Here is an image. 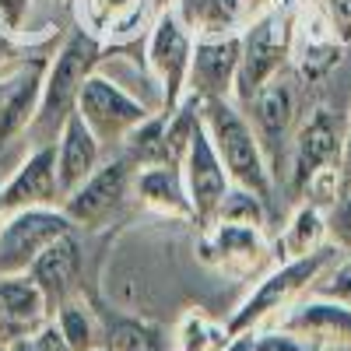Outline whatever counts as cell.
Segmentation results:
<instances>
[{"label":"cell","mask_w":351,"mask_h":351,"mask_svg":"<svg viewBox=\"0 0 351 351\" xmlns=\"http://www.w3.org/2000/svg\"><path fill=\"white\" fill-rule=\"evenodd\" d=\"M102 60V39L84 32V28H74L67 36V43L56 49L53 64L46 67V81H43V99L39 109L28 123V141L32 148H46V144H56L67 116L77 109V92L81 84L95 74Z\"/></svg>","instance_id":"obj_1"},{"label":"cell","mask_w":351,"mask_h":351,"mask_svg":"<svg viewBox=\"0 0 351 351\" xmlns=\"http://www.w3.org/2000/svg\"><path fill=\"white\" fill-rule=\"evenodd\" d=\"M200 123L208 130L228 180L267 204L271 169H267V158H263V148H260L253 127L246 123V116L228 99H215V102H200Z\"/></svg>","instance_id":"obj_2"},{"label":"cell","mask_w":351,"mask_h":351,"mask_svg":"<svg viewBox=\"0 0 351 351\" xmlns=\"http://www.w3.org/2000/svg\"><path fill=\"white\" fill-rule=\"evenodd\" d=\"M74 225L60 208H25L8 211L0 225V278L28 274L36 256L53 243L67 236Z\"/></svg>","instance_id":"obj_3"},{"label":"cell","mask_w":351,"mask_h":351,"mask_svg":"<svg viewBox=\"0 0 351 351\" xmlns=\"http://www.w3.org/2000/svg\"><path fill=\"white\" fill-rule=\"evenodd\" d=\"M190 53H193V36L180 25L169 8L158 11L148 39V67L158 77V106L165 116L180 109L186 99V74H190Z\"/></svg>","instance_id":"obj_4"},{"label":"cell","mask_w":351,"mask_h":351,"mask_svg":"<svg viewBox=\"0 0 351 351\" xmlns=\"http://www.w3.org/2000/svg\"><path fill=\"white\" fill-rule=\"evenodd\" d=\"M327 260H330L327 250H316V253H309V256H302V260H288V263H281L278 271H271L267 278H263V281L250 291V299H246L236 313H232L228 334H232V337L250 334L263 316H271V313L281 309L291 295H299L306 285H313L316 274L327 267Z\"/></svg>","instance_id":"obj_5"},{"label":"cell","mask_w":351,"mask_h":351,"mask_svg":"<svg viewBox=\"0 0 351 351\" xmlns=\"http://www.w3.org/2000/svg\"><path fill=\"white\" fill-rule=\"evenodd\" d=\"M239 39L243 53L236 71V92L243 102H250L256 88L285 67V56L291 53V28L281 14H256Z\"/></svg>","instance_id":"obj_6"},{"label":"cell","mask_w":351,"mask_h":351,"mask_svg":"<svg viewBox=\"0 0 351 351\" xmlns=\"http://www.w3.org/2000/svg\"><path fill=\"white\" fill-rule=\"evenodd\" d=\"M77 116L88 123V130H92L102 141H127L130 130H137L144 120H148V106L137 102L134 95H127L116 81L102 77V74H92L81 92H77Z\"/></svg>","instance_id":"obj_7"},{"label":"cell","mask_w":351,"mask_h":351,"mask_svg":"<svg viewBox=\"0 0 351 351\" xmlns=\"http://www.w3.org/2000/svg\"><path fill=\"white\" fill-rule=\"evenodd\" d=\"M183 183H186V197H190V208H193V218L200 228H208L221 208L225 193L232 190V180L215 152V144L204 130V123L193 130L190 137V148H186V158H183Z\"/></svg>","instance_id":"obj_8"},{"label":"cell","mask_w":351,"mask_h":351,"mask_svg":"<svg viewBox=\"0 0 351 351\" xmlns=\"http://www.w3.org/2000/svg\"><path fill=\"white\" fill-rule=\"evenodd\" d=\"M130 176H134V162H130L127 155L99 165L74 193L64 197L60 211L71 218V225H81V228L102 225V221L123 204L127 186H130Z\"/></svg>","instance_id":"obj_9"},{"label":"cell","mask_w":351,"mask_h":351,"mask_svg":"<svg viewBox=\"0 0 351 351\" xmlns=\"http://www.w3.org/2000/svg\"><path fill=\"white\" fill-rule=\"evenodd\" d=\"M239 53H243V39L236 32H232V36H218V39H193L190 74H186V95H193L200 102L228 99L232 88H236Z\"/></svg>","instance_id":"obj_10"},{"label":"cell","mask_w":351,"mask_h":351,"mask_svg":"<svg viewBox=\"0 0 351 351\" xmlns=\"http://www.w3.org/2000/svg\"><path fill=\"white\" fill-rule=\"evenodd\" d=\"M341 148H344L341 116L324 109V106H316L306 116V123L299 127V134H295V152H291V186L302 193L306 183L319 169L337 165Z\"/></svg>","instance_id":"obj_11"},{"label":"cell","mask_w":351,"mask_h":351,"mask_svg":"<svg viewBox=\"0 0 351 351\" xmlns=\"http://www.w3.org/2000/svg\"><path fill=\"white\" fill-rule=\"evenodd\" d=\"M46 60H21L11 74H0V148L28 130L32 116L43 99V81H46Z\"/></svg>","instance_id":"obj_12"},{"label":"cell","mask_w":351,"mask_h":351,"mask_svg":"<svg viewBox=\"0 0 351 351\" xmlns=\"http://www.w3.org/2000/svg\"><path fill=\"white\" fill-rule=\"evenodd\" d=\"M267 253L263 228L246 221H211L200 236V256L215 263L228 274H246L253 271L260 256Z\"/></svg>","instance_id":"obj_13"},{"label":"cell","mask_w":351,"mask_h":351,"mask_svg":"<svg viewBox=\"0 0 351 351\" xmlns=\"http://www.w3.org/2000/svg\"><path fill=\"white\" fill-rule=\"evenodd\" d=\"M4 197V211H25V208H56L64 204L60 183H56V144L36 148L18 172L0 186Z\"/></svg>","instance_id":"obj_14"},{"label":"cell","mask_w":351,"mask_h":351,"mask_svg":"<svg viewBox=\"0 0 351 351\" xmlns=\"http://www.w3.org/2000/svg\"><path fill=\"white\" fill-rule=\"evenodd\" d=\"M246 106L253 112V134L260 141V148H267V155L278 158L281 155V141H285L291 120H295V109H299L295 81L278 71L271 81H263L256 88Z\"/></svg>","instance_id":"obj_15"},{"label":"cell","mask_w":351,"mask_h":351,"mask_svg":"<svg viewBox=\"0 0 351 351\" xmlns=\"http://www.w3.org/2000/svg\"><path fill=\"white\" fill-rule=\"evenodd\" d=\"M77 274H81V246H77V239L71 236V232L60 236V239H53L36 256L32 267H28V278L39 285L49 313L60 302L77 295Z\"/></svg>","instance_id":"obj_16"},{"label":"cell","mask_w":351,"mask_h":351,"mask_svg":"<svg viewBox=\"0 0 351 351\" xmlns=\"http://www.w3.org/2000/svg\"><path fill=\"white\" fill-rule=\"evenodd\" d=\"M49 306L43 299L39 285L28 274L0 278V337L21 341L36 334L43 324H49Z\"/></svg>","instance_id":"obj_17"},{"label":"cell","mask_w":351,"mask_h":351,"mask_svg":"<svg viewBox=\"0 0 351 351\" xmlns=\"http://www.w3.org/2000/svg\"><path fill=\"white\" fill-rule=\"evenodd\" d=\"M99 152L102 144L99 137L88 130V123L77 116V109L67 116V123L56 137V183H60V193H74L88 176L99 169Z\"/></svg>","instance_id":"obj_18"},{"label":"cell","mask_w":351,"mask_h":351,"mask_svg":"<svg viewBox=\"0 0 351 351\" xmlns=\"http://www.w3.org/2000/svg\"><path fill=\"white\" fill-rule=\"evenodd\" d=\"M169 11L180 18V25L193 39L232 36L243 21H250L246 0H172Z\"/></svg>","instance_id":"obj_19"},{"label":"cell","mask_w":351,"mask_h":351,"mask_svg":"<svg viewBox=\"0 0 351 351\" xmlns=\"http://www.w3.org/2000/svg\"><path fill=\"white\" fill-rule=\"evenodd\" d=\"M285 334H313L327 341H351V306L337 299H313L285 316Z\"/></svg>","instance_id":"obj_20"},{"label":"cell","mask_w":351,"mask_h":351,"mask_svg":"<svg viewBox=\"0 0 351 351\" xmlns=\"http://www.w3.org/2000/svg\"><path fill=\"white\" fill-rule=\"evenodd\" d=\"M137 193L155 211L193 218L186 183H183V169H176V165H144L137 172Z\"/></svg>","instance_id":"obj_21"},{"label":"cell","mask_w":351,"mask_h":351,"mask_svg":"<svg viewBox=\"0 0 351 351\" xmlns=\"http://www.w3.org/2000/svg\"><path fill=\"white\" fill-rule=\"evenodd\" d=\"M324 236H327V221L324 215H319L313 204H306V208L295 211V218H291L281 232L278 239V256H288V260H302L316 250H324Z\"/></svg>","instance_id":"obj_22"},{"label":"cell","mask_w":351,"mask_h":351,"mask_svg":"<svg viewBox=\"0 0 351 351\" xmlns=\"http://www.w3.org/2000/svg\"><path fill=\"white\" fill-rule=\"evenodd\" d=\"M232 341L228 327L215 324L204 313H186L180 330H176V351H225Z\"/></svg>","instance_id":"obj_23"},{"label":"cell","mask_w":351,"mask_h":351,"mask_svg":"<svg viewBox=\"0 0 351 351\" xmlns=\"http://www.w3.org/2000/svg\"><path fill=\"white\" fill-rule=\"evenodd\" d=\"M56 313V330L64 334V341L71 344V351H95V324H92V313H88V306L74 295L67 302H60L53 309Z\"/></svg>","instance_id":"obj_24"},{"label":"cell","mask_w":351,"mask_h":351,"mask_svg":"<svg viewBox=\"0 0 351 351\" xmlns=\"http://www.w3.org/2000/svg\"><path fill=\"white\" fill-rule=\"evenodd\" d=\"M102 348L106 351H162L158 334L148 324H137V319H123V316H109L106 330H102Z\"/></svg>","instance_id":"obj_25"},{"label":"cell","mask_w":351,"mask_h":351,"mask_svg":"<svg viewBox=\"0 0 351 351\" xmlns=\"http://www.w3.org/2000/svg\"><path fill=\"white\" fill-rule=\"evenodd\" d=\"M141 4L144 0H81V28L102 39Z\"/></svg>","instance_id":"obj_26"},{"label":"cell","mask_w":351,"mask_h":351,"mask_svg":"<svg viewBox=\"0 0 351 351\" xmlns=\"http://www.w3.org/2000/svg\"><path fill=\"white\" fill-rule=\"evenodd\" d=\"M215 221H246V225H260L263 228V200L243 186H232L221 200V208L215 215Z\"/></svg>","instance_id":"obj_27"},{"label":"cell","mask_w":351,"mask_h":351,"mask_svg":"<svg viewBox=\"0 0 351 351\" xmlns=\"http://www.w3.org/2000/svg\"><path fill=\"white\" fill-rule=\"evenodd\" d=\"M327 228H330V236H334V243H337V246L351 250V190L337 197L334 211H330V225H327Z\"/></svg>","instance_id":"obj_28"},{"label":"cell","mask_w":351,"mask_h":351,"mask_svg":"<svg viewBox=\"0 0 351 351\" xmlns=\"http://www.w3.org/2000/svg\"><path fill=\"white\" fill-rule=\"evenodd\" d=\"M28 8H32V0H0V32L18 36L25 28Z\"/></svg>","instance_id":"obj_29"},{"label":"cell","mask_w":351,"mask_h":351,"mask_svg":"<svg viewBox=\"0 0 351 351\" xmlns=\"http://www.w3.org/2000/svg\"><path fill=\"white\" fill-rule=\"evenodd\" d=\"M32 351H71V344L64 341V334L56 330V324H43L36 334H32Z\"/></svg>","instance_id":"obj_30"},{"label":"cell","mask_w":351,"mask_h":351,"mask_svg":"<svg viewBox=\"0 0 351 351\" xmlns=\"http://www.w3.org/2000/svg\"><path fill=\"white\" fill-rule=\"evenodd\" d=\"M319 295H327V299H337V302L351 306V267L337 271L327 285H319Z\"/></svg>","instance_id":"obj_31"},{"label":"cell","mask_w":351,"mask_h":351,"mask_svg":"<svg viewBox=\"0 0 351 351\" xmlns=\"http://www.w3.org/2000/svg\"><path fill=\"white\" fill-rule=\"evenodd\" d=\"M253 351H302L288 334H263L253 341Z\"/></svg>","instance_id":"obj_32"},{"label":"cell","mask_w":351,"mask_h":351,"mask_svg":"<svg viewBox=\"0 0 351 351\" xmlns=\"http://www.w3.org/2000/svg\"><path fill=\"white\" fill-rule=\"evenodd\" d=\"M351 190V116L344 127V148H341V193Z\"/></svg>","instance_id":"obj_33"},{"label":"cell","mask_w":351,"mask_h":351,"mask_svg":"<svg viewBox=\"0 0 351 351\" xmlns=\"http://www.w3.org/2000/svg\"><path fill=\"white\" fill-rule=\"evenodd\" d=\"M253 341H256L253 330H250V334H239V337H232V341H228L225 351H253Z\"/></svg>","instance_id":"obj_34"},{"label":"cell","mask_w":351,"mask_h":351,"mask_svg":"<svg viewBox=\"0 0 351 351\" xmlns=\"http://www.w3.org/2000/svg\"><path fill=\"white\" fill-rule=\"evenodd\" d=\"M4 215H8V211H4V197H0V225H4Z\"/></svg>","instance_id":"obj_35"}]
</instances>
